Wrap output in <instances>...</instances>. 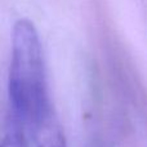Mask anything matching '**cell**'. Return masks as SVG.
Instances as JSON below:
<instances>
[{
  "mask_svg": "<svg viewBox=\"0 0 147 147\" xmlns=\"http://www.w3.org/2000/svg\"><path fill=\"white\" fill-rule=\"evenodd\" d=\"M8 93L10 119L26 133L44 136L52 130V102L43 45L38 28L27 18H20L13 26Z\"/></svg>",
  "mask_w": 147,
  "mask_h": 147,
  "instance_id": "6da1fadb",
  "label": "cell"
},
{
  "mask_svg": "<svg viewBox=\"0 0 147 147\" xmlns=\"http://www.w3.org/2000/svg\"><path fill=\"white\" fill-rule=\"evenodd\" d=\"M27 133L12 119L9 121L7 132L4 134L1 142V147H28L27 145Z\"/></svg>",
  "mask_w": 147,
  "mask_h": 147,
  "instance_id": "7a4b0ae2",
  "label": "cell"
},
{
  "mask_svg": "<svg viewBox=\"0 0 147 147\" xmlns=\"http://www.w3.org/2000/svg\"><path fill=\"white\" fill-rule=\"evenodd\" d=\"M39 147H66L63 143L61 134L53 130H49L48 133L43 136V141L40 142Z\"/></svg>",
  "mask_w": 147,
  "mask_h": 147,
  "instance_id": "3957f363",
  "label": "cell"
}]
</instances>
